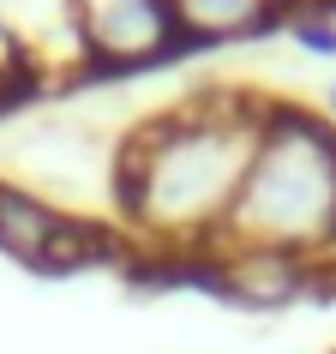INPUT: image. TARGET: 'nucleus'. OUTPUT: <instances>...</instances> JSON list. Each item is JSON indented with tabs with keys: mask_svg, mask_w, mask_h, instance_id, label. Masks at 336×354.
Listing matches in <instances>:
<instances>
[{
	"mask_svg": "<svg viewBox=\"0 0 336 354\" xmlns=\"http://www.w3.org/2000/svg\"><path fill=\"white\" fill-rule=\"evenodd\" d=\"M234 223L277 241H318L336 228V145L312 120H277L270 145L234 187Z\"/></svg>",
	"mask_w": 336,
	"mask_h": 354,
	"instance_id": "f257e3e1",
	"label": "nucleus"
},
{
	"mask_svg": "<svg viewBox=\"0 0 336 354\" xmlns=\"http://www.w3.org/2000/svg\"><path fill=\"white\" fill-rule=\"evenodd\" d=\"M174 12L162 0H91V42L109 60H144L168 48Z\"/></svg>",
	"mask_w": 336,
	"mask_h": 354,
	"instance_id": "f03ea898",
	"label": "nucleus"
},
{
	"mask_svg": "<svg viewBox=\"0 0 336 354\" xmlns=\"http://www.w3.org/2000/svg\"><path fill=\"white\" fill-rule=\"evenodd\" d=\"M60 216H48L42 205H30V198H19V192L0 187V246L12 252V259H30V264H48V252H55L60 241Z\"/></svg>",
	"mask_w": 336,
	"mask_h": 354,
	"instance_id": "7ed1b4c3",
	"label": "nucleus"
},
{
	"mask_svg": "<svg viewBox=\"0 0 336 354\" xmlns=\"http://www.w3.org/2000/svg\"><path fill=\"white\" fill-rule=\"evenodd\" d=\"M264 12V0H180V19L192 30H234Z\"/></svg>",
	"mask_w": 336,
	"mask_h": 354,
	"instance_id": "20e7f679",
	"label": "nucleus"
}]
</instances>
